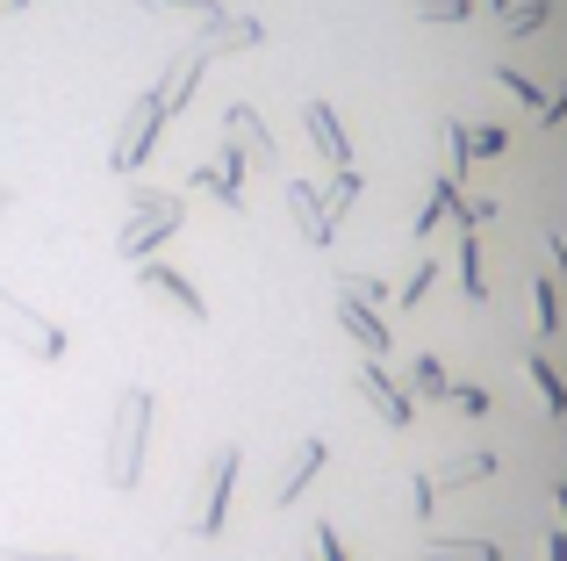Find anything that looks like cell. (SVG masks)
I'll return each mask as SVG.
<instances>
[{"instance_id":"6da1fadb","label":"cell","mask_w":567,"mask_h":561,"mask_svg":"<svg viewBox=\"0 0 567 561\" xmlns=\"http://www.w3.org/2000/svg\"><path fill=\"white\" fill-rule=\"evenodd\" d=\"M144 432H152V389H123L115 396V425H109V453H101L109 490H130L144 476Z\"/></svg>"},{"instance_id":"7a4b0ae2","label":"cell","mask_w":567,"mask_h":561,"mask_svg":"<svg viewBox=\"0 0 567 561\" xmlns=\"http://www.w3.org/2000/svg\"><path fill=\"white\" fill-rule=\"evenodd\" d=\"M230 482H237V447H216L208 468H202V497H194V511H187V533H202V540L223 533V519H230Z\"/></svg>"},{"instance_id":"3957f363","label":"cell","mask_w":567,"mask_h":561,"mask_svg":"<svg viewBox=\"0 0 567 561\" xmlns=\"http://www.w3.org/2000/svg\"><path fill=\"white\" fill-rule=\"evenodd\" d=\"M0 338L22 346L29 360H58V353H65V332H58L51 317H37V309H29L22 295H8V288H0Z\"/></svg>"},{"instance_id":"277c9868","label":"cell","mask_w":567,"mask_h":561,"mask_svg":"<svg viewBox=\"0 0 567 561\" xmlns=\"http://www.w3.org/2000/svg\"><path fill=\"white\" fill-rule=\"evenodd\" d=\"M158 123H166V94L152 86V94H137V109L123 115V137H115L109 166H115V173H137V166H144V152L158 144Z\"/></svg>"},{"instance_id":"5b68a950","label":"cell","mask_w":567,"mask_h":561,"mask_svg":"<svg viewBox=\"0 0 567 561\" xmlns=\"http://www.w3.org/2000/svg\"><path fill=\"white\" fill-rule=\"evenodd\" d=\"M173 231H181V195H137V216L123 224L115 245H123V259H144L158 238H173Z\"/></svg>"},{"instance_id":"8992f818","label":"cell","mask_w":567,"mask_h":561,"mask_svg":"<svg viewBox=\"0 0 567 561\" xmlns=\"http://www.w3.org/2000/svg\"><path fill=\"white\" fill-rule=\"evenodd\" d=\"M288 210H295V224H302L309 245H331V224H338V216H331V202H323L309 181H288Z\"/></svg>"},{"instance_id":"52a82bcc","label":"cell","mask_w":567,"mask_h":561,"mask_svg":"<svg viewBox=\"0 0 567 561\" xmlns=\"http://www.w3.org/2000/svg\"><path fill=\"white\" fill-rule=\"evenodd\" d=\"M302 123H309V137H317V152L331 159L338 173H346V166H352V144H346V130H338V115L323 109V101H309V109H302Z\"/></svg>"},{"instance_id":"ba28073f","label":"cell","mask_w":567,"mask_h":561,"mask_svg":"<svg viewBox=\"0 0 567 561\" xmlns=\"http://www.w3.org/2000/svg\"><path fill=\"white\" fill-rule=\"evenodd\" d=\"M144 288H152V295H166V303H181L194 324L208 317V303L194 295V280H187V274H173V267H144Z\"/></svg>"},{"instance_id":"9c48e42d","label":"cell","mask_w":567,"mask_h":561,"mask_svg":"<svg viewBox=\"0 0 567 561\" xmlns=\"http://www.w3.org/2000/svg\"><path fill=\"white\" fill-rule=\"evenodd\" d=\"M323 468V439H302L295 447V461H288V476H280V490H274V504H295V497L309 490V476Z\"/></svg>"},{"instance_id":"30bf717a","label":"cell","mask_w":567,"mask_h":561,"mask_svg":"<svg viewBox=\"0 0 567 561\" xmlns=\"http://www.w3.org/2000/svg\"><path fill=\"white\" fill-rule=\"evenodd\" d=\"M223 130H230V144H245L251 166H266V159H274V137H266V123L251 109H230V115H223Z\"/></svg>"},{"instance_id":"8fae6325","label":"cell","mask_w":567,"mask_h":561,"mask_svg":"<svg viewBox=\"0 0 567 561\" xmlns=\"http://www.w3.org/2000/svg\"><path fill=\"white\" fill-rule=\"evenodd\" d=\"M309 548H317V561H346V548H338L331 526H317V533H309Z\"/></svg>"},{"instance_id":"7c38bea8","label":"cell","mask_w":567,"mask_h":561,"mask_svg":"<svg viewBox=\"0 0 567 561\" xmlns=\"http://www.w3.org/2000/svg\"><path fill=\"white\" fill-rule=\"evenodd\" d=\"M0 561H80V554H29V548H0Z\"/></svg>"},{"instance_id":"4fadbf2b","label":"cell","mask_w":567,"mask_h":561,"mask_svg":"<svg viewBox=\"0 0 567 561\" xmlns=\"http://www.w3.org/2000/svg\"><path fill=\"white\" fill-rule=\"evenodd\" d=\"M0 210H8V187H0Z\"/></svg>"},{"instance_id":"5bb4252c","label":"cell","mask_w":567,"mask_h":561,"mask_svg":"<svg viewBox=\"0 0 567 561\" xmlns=\"http://www.w3.org/2000/svg\"><path fill=\"white\" fill-rule=\"evenodd\" d=\"M8 8H22V0H8Z\"/></svg>"}]
</instances>
